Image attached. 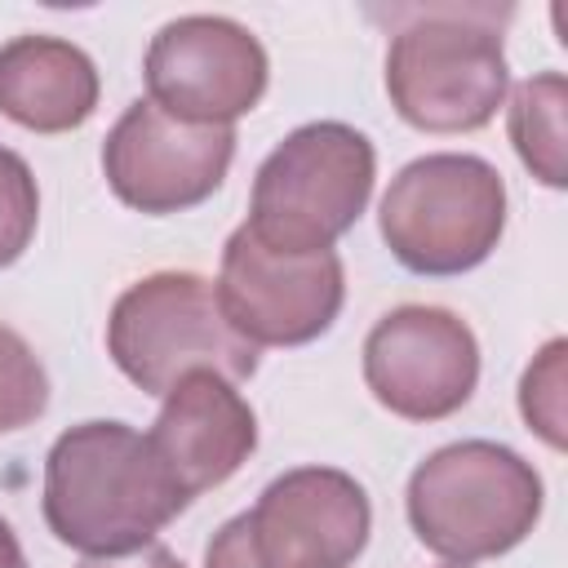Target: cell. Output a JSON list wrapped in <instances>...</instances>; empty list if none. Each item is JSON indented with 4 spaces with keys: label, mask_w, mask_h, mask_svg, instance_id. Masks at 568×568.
Returning <instances> with one entry per match:
<instances>
[{
    "label": "cell",
    "mask_w": 568,
    "mask_h": 568,
    "mask_svg": "<svg viewBox=\"0 0 568 568\" xmlns=\"http://www.w3.org/2000/svg\"><path fill=\"white\" fill-rule=\"evenodd\" d=\"M377 226L395 262L413 275L475 271L506 231V182L484 155H422L390 178Z\"/></svg>",
    "instance_id": "6"
},
{
    "label": "cell",
    "mask_w": 568,
    "mask_h": 568,
    "mask_svg": "<svg viewBox=\"0 0 568 568\" xmlns=\"http://www.w3.org/2000/svg\"><path fill=\"white\" fill-rule=\"evenodd\" d=\"M235 160L231 124H186L138 98L102 142V173L120 204L164 217L204 204Z\"/></svg>",
    "instance_id": "10"
},
{
    "label": "cell",
    "mask_w": 568,
    "mask_h": 568,
    "mask_svg": "<svg viewBox=\"0 0 568 568\" xmlns=\"http://www.w3.org/2000/svg\"><path fill=\"white\" fill-rule=\"evenodd\" d=\"M217 306L253 346H306L333 328L346 302L342 257L266 248L248 226H235L222 248Z\"/></svg>",
    "instance_id": "8"
},
{
    "label": "cell",
    "mask_w": 568,
    "mask_h": 568,
    "mask_svg": "<svg viewBox=\"0 0 568 568\" xmlns=\"http://www.w3.org/2000/svg\"><path fill=\"white\" fill-rule=\"evenodd\" d=\"M155 457L186 501L226 484L257 448V417L235 382L217 373H186L160 404L146 430Z\"/></svg>",
    "instance_id": "12"
},
{
    "label": "cell",
    "mask_w": 568,
    "mask_h": 568,
    "mask_svg": "<svg viewBox=\"0 0 568 568\" xmlns=\"http://www.w3.org/2000/svg\"><path fill=\"white\" fill-rule=\"evenodd\" d=\"M541 475L497 439H457L435 448L404 493L417 541L448 564H479L515 550L541 519Z\"/></svg>",
    "instance_id": "3"
},
{
    "label": "cell",
    "mask_w": 568,
    "mask_h": 568,
    "mask_svg": "<svg viewBox=\"0 0 568 568\" xmlns=\"http://www.w3.org/2000/svg\"><path fill=\"white\" fill-rule=\"evenodd\" d=\"M364 382L404 422L453 417L479 382V342L444 306H395L364 337Z\"/></svg>",
    "instance_id": "11"
},
{
    "label": "cell",
    "mask_w": 568,
    "mask_h": 568,
    "mask_svg": "<svg viewBox=\"0 0 568 568\" xmlns=\"http://www.w3.org/2000/svg\"><path fill=\"white\" fill-rule=\"evenodd\" d=\"M510 4H417L386 49V93L404 124L422 133L484 129L510 89L501 22Z\"/></svg>",
    "instance_id": "2"
},
{
    "label": "cell",
    "mask_w": 568,
    "mask_h": 568,
    "mask_svg": "<svg viewBox=\"0 0 568 568\" xmlns=\"http://www.w3.org/2000/svg\"><path fill=\"white\" fill-rule=\"evenodd\" d=\"M106 351L142 395H169L200 368L226 382L257 373V346L231 328L213 280L195 271H155L129 284L111 306Z\"/></svg>",
    "instance_id": "5"
},
{
    "label": "cell",
    "mask_w": 568,
    "mask_h": 568,
    "mask_svg": "<svg viewBox=\"0 0 568 568\" xmlns=\"http://www.w3.org/2000/svg\"><path fill=\"white\" fill-rule=\"evenodd\" d=\"M373 532V506L355 475L297 466L275 475L257 501L226 519L204 568H351Z\"/></svg>",
    "instance_id": "7"
},
{
    "label": "cell",
    "mask_w": 568,
    "mask_h": 568,
    "mask_svg": "<svg viewBox=\"0 0 568 568\" xmlns=\"http://www.w3.org/2000/svg\"><path fill=\"white\" fill-rule=\"evenodd\" d=\"M564 111H568V80L559 71L519 80L510 93V111H506V129H510V142H515L524 169L550 191H559L568 182Z\"/></svg>",
    "instance_id": "14"
},
{
    "label": "cell",
    "mask_w": 568,
    "mask_h": 568,
    "mask_svg": "<svg viewBox=\"0 0 568 568\" xmlns=\"http://www.w3.org/2000/svg\"><path fill=\"white\" fill-rule=\"evenodd\" d=\"M146 98L186 124H235L248 115L271 80L262 40L222 13H186L151 36Z\"/></svg>",
    "instance_id": "9"
},
{
    "label": "cell",
    "mask_w": 568,
    "mask_h": 568,
    "mask_svg": "<svg viewBox=\"0 0 568 568\" xmlns=\"http://www.w3.org/2000/svg\"><path fill=\"white\" fill-rule=\"evenodd\" d=\"M49 408V377L22 333L0 324V435L31 426Z\"/></svg>",
    "instance_id": "15"
},
{
    "label": "cell",
    "mask_w": 568,
    "mask_h": 568,
    "mask_svg": "<svg viewBox=\"0 0 568 568\" xmlns=\"http://www.w3.org/2000/svg\"><path fill=\"white\" fill-rule=\"evenodd\" d=\"M453 568H462V564H453Z\"/></svg>",
    "instance_id": "20"
},
{
    "label": "cell",
    "mask_w": 568,
    "mask_h": 568,
    "mask_svg": "<svg viewBox=\"0 0 568 568\" xmlns=\"http://www.w3.org/2000/svg\"><path fill=\"white\" fill-rule=\"evenodd\" d=\"M80 568H186L169 546H138L129 555H89Z\"/></svg>",
    "instance_id": "18"
},
{
    "label": "cell",
    "mask_w": 568,
    "mask_h": 568,
    "mask_svg": "<svg viewBox=\"0 0 568 568\" xmlns=\"http://www.w3.org/2000/svg\"><path fill=\"white\" fill-rule=\"evenodd\" d=\"M40 506L49 532L89 559L151 546L191 501L142 430L129 422H80L44 457Z\"/></svg>",
    "instance_id": "1"
},
{
    "label": "cell",
    "mask_w": 568,
    "mask_h": 568,
    "mask_svg": "<svg viewBox=\"0 0 568 568\" xmlns=\"http://www.w3.org/2000/svg\"><path fill=\"white\" fill-rule=\"evenodd\" d=\"M93 58L58 36H13L0 44V115L31 133H71L98 111Z\"/></svg>",
    "instance_id": "13"
},
{
    "label": "cell",
    "mask_w": 568,
    "mask_h": 568,
    "mask_svg": "<svg viewBox=\"0 0 568 568\" xmlns=\"http://www.w3.org/2000/svg\"><path fill=\"white\" fill-rule=\"evenodd\" d=\"M0 568H27L22 541H18V532L9 528V519H0Z\"/></svg>",
    "instance_id": "19"
},
{
    "label": "cell",
    "mask_w": 568,
    "mask_h": 568,
    "mask_svg": "<svg viewBox=\"0 0 568 568\" xmlns=\"http://www.w3.org/2000/svg\"><path fill=\"white\" fill-rule=\"evenodd\" d=\"M564 355H568V342L564 337H550L537 359L524 368V382H519V413L528 422V430H537L550 448H564L568 444V417H564Z\"/></svg>",
    "instance_id": "16"
},
{
    "label": "cell",
    "mask_w": 568,
    "mask_h": 568,
    "mask_svg": "<svg viewBox=\"0 0 568 568\" xmlns=\"http://www.w3.org/2000/svg\"><path fill=\"white\" fill-rule=\"evenodd\" d=\"M36 222H40L36 173L18 151L0 146V271L27 253Z\"/></svg>",
    "instance_id": "17"
},
{
    "label": "cell",
    "mask_w": 568,
    "mask_h": 568,
    "mask_svg": "<svg viewBox=\"0 0 568 568\" xmlns=\"http://www.w3.org/2000/svg\"><path fill=\"white\" fill-rule=\"evenodd\" d=\"M373 178L377 151L355 124L311 120L257 164L244 226L280 253H328L368 209Z\"/></svg>",
    "instance_id": "4"
}]
</instances>
